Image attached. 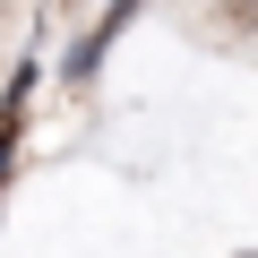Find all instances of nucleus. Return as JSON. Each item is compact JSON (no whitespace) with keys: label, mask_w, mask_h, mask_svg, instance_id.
I'll return each mask as SVG.
<instances>
[{"label":"nucleus","mask_w":258,"mask_h":258,"mask_svg":"<svg viewBox=\"0 0 258 258\" xmlns=\"http://www.w3.org/2000/svg\"><path fill=\"white\" fill-rule=\"evenodd\" d=\"M9 138H18V95H9V112H0V172H9Z\"/></svg>","instance_id":"nucleus-1"}]
</instances>
